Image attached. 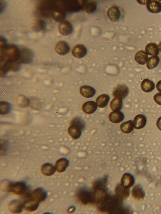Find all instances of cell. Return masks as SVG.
<instances>
[{
    "label": "cell",
    "mask_w": 161,
    "mask_h": 214,
    "mask_svg": "<svg viewBox=\"0 0 161 214\" xmlns=\"http://www.w3.org/2000/svg\"><path fill=\"white\" fill-rule=\"evenodd\" d=\"M122 201L115 196L108 195L97 205L98 209L102 212L108 213H127L130 212L129 210L123 206Z\"/></svg>",
    "instance_id": "6da1fadb"
},
{
    "label": "cell",
    "mask_w": 161,
    "mask_h": 214,
    "mask_svg": "<svg viewBox=\"0 0 161 214\" xmlns=\"http://www.w3.org/2000/svg\"><path fill=\"white\" fill-rule=\"evenodd\" d=\"M1 57L2 56L3 65L14 64L19 61L20 53V50L15 45L5 44L0 45Z\"/></svg>",
    "instance_id": "7a4b0ae2"
},
{
    "label": "cell",
    "mask_w": 161,
    "mask_h": 214,
    "mask_svg": "<svg viewBox=\"0 0 161 214\" xmlns=\"http://www.w3.org/2000/svg\"><path fill=\"white\" fill-rule=\"evenodd\" d=\"M26 184L23 181H18L14 183L11 182L8 192L18 195H25L27 196L30 193Z\"/></svg>",
    "instance_id": "3957f363"
},
{
    "label": "cell",
    "mask_w": 161,
    "mask_h": 214,
    "mask_svg": "<svg viewBox=\"0 0 161 214\" xmlns=\"http://www.w3.org/2000/svg\"><path fill=\"white\" fill-rule=\"evenodd\" d=\"M77 197L80 202L83 205L94 204L92 192L85 190H81L78 192Z\"/></svg>",
    "instance_id": "277c9868"
},
{
    "label": "cell",
    "mask_w": 161,
    "mask_h": 214,
    "mask_svg": "<svg viewBox=\"0 0 161 214\" xmlns=\"http://www.w3.org/2000/svg\"><path fill=\"white\" fill-rule=\"evenodd\" d=\"M47 196V191L43 188L38 187L30 192L27 197L31 198L40 202L44 201Z\"/></svg>",
    "instance_id": "5b68a950"
},
{
    "label": "cell",
    "mask_w": 161,
    "mask_h": 214,
    "mask_svg": "<svg viewBox=\"0 0 161 214\" xmlns=\"http://www.w3.org/2000/svg\"><path fill=\"white\" fill-rule=\"evenodd\" d=\"M129 93V89L126 85L119 84L113 89L112 91L113 96L123 99L126 98Z\"/></svg>",
    "instance_id": "8992f818"
},
{
    "label": "cell",
    "mask_w": 161,
    "mask_h": 214,
    "mask_svg": "<svg viewBox=\"0 0 161 214\" xmlns=\"http://www.w3.org/2000/svg\"><path fill=\"white\" fill-rule=\"evenodd\" d=\"M20 50V57L19 63L29 64L33 60L34 55L32 51L27 48H22Z\"/></svg>",
    "instance_id": "52a82bcc"
},
{
    "label": "cell",
    "mask_w": 161,
    "mask_h": 214,
    "mask_svg": "<svg viewBox=\"0 0 161 214\" xmlns=\"http://www.w3.org/2000/svg\"><path fill=\"white\" fill-rule=\"evenodd\" d=\"M114 192L115 196L121 201L127 198L130 194L129 188L124 187L121 184L116 185Z\"/></svg>",
    "instance_id": "ba28073f"
},
{
    "label": "cell",
    "mask_w": 161,
    "mask_h": 214,
    "mask_svg": "<svg viewBox=\"0 0 161 214\" xmlns=\"http://www.w3.org/2000/svg\"><path fill=\"white\" fill-rule=\"evenodd\" d=\"M58 29L60 34L64 36H67L72 33L73 28L70 22L64 20L60 23L58 26Z\"/></svg>",
    "instance_id": "9c48e42d"
},
{
    "label": "cell",
    "mask_w": 161,
    "mask_h": 214,
    "mask_svg": "<svg viewBox=\"0 0 161 214\" xmlns=\"http://www.w3.org/2000/svg\"><path fill=\"white\" fill-rule=\"evenodd\" d=\"M40 202L30 198H28L23 203V208L26 211L32 212L36 211L39 206Z\"/></svg>",
    "instance_id": "30bf717a"
},
{
    "label": "cell",
    "mask_w": 161,
    "mask_h": 214,
    "mask_svg": "<svg viewBox=\"0 0 161 214\" xmlns=\"http://www.w3.org/2000/svg\"><path fill=\"white\" fill-rule=\"evenodd\" d=\"M70 47L69 44L64 41H60L56 44L55 50L56 52L60 55H64L69 52Z\"/></svg>",
    "instance_id": "8fae6325"
},
{
    "label": "cell",
    "mask_w": 161,
    "mask_h": 214,
    "mask_svg": "<svg viewBox=\"0 0 161 214\" xmlns=\"http://www.w3.org/2000/svg\"><path fill=\"white\" fill-rule=\"evenodd\" d=\"M87 53L86 47L82 44L76 45L72 50L73 56L77 59H81L85 56Z\"/></svg>",
    "instance_id": "7c38bea8"
},
{
    "label": "cell",
    "mask_w": 161,
    "mask_h": 214,
    "mask_svg": "<svg viewBox=\"0 0 161 214\" xmlns=\"http://www.w3.org/2000/svg\"><path fill=\"white\" fill-rule=\"evenodd\" d=\"M23 209V203L18 200L12 201L8 206V210L12 213H19L22 212Z\"/></svg>",
    "instance_id": "4fadbf2b"
},
{
    "label": "cell",
    "mask_w": 161,
    "mask_h": 214,
    "mask_svg": "<svg viewBox=\"0 0 161 214\" xmlns=\"http://www.w3.org/2000/svg\"><path fill=\"white\" fill-rule=\"evenodd\" d=\"M147 8L150 13H157L161 12V2L158 0H148Z\"/></svg>",
    "instance_id": "5bb4252c"
},
{
    "label": "cell",
    "mask_w": 161,
    "mask_h": 214,
    "mask_svg": "<svg viewBox=\"0 0 161 214\" xmlns=\"http://www.w3.org/2000/svg\"><path fill=\"white\" fill-rule=\"evenodd\" d=\"M109 18L113 22L118 21L121 16V13L119 8L116 6H112L109 8L107 12Z\"/></svg>",
    "instance_id": "9a60e30c"
},
{
    "label": "cell",
    "mask_w": 161,
    "mask_h": 214,
    "mask_svg": "<svg viewBox=\"0 0 161 214\" xmlns=\"http://www.w3.org/2000/svg\"><path fill=\"white\" fill-rule=\"evenodd\" d=\"M79 91L82 96L86 98L93 97L96 93V91L94 88L88 85L81 86L80 88Z\"/></svg>",
    "instance_id": "2e32d148"
},
{
    "label": "cell",
    "mask_w": 161,
    "mask_h": 214,
    "mask_svg": "<svg viewBox=\"0 0 161 214\" xmlns=\"http://www.w3.org/2000/svg\"><path fill=\"white\" fill-rule=\"evenodd\" d=\"M147 122V117L145 115L142 114L137 115L133 120L135 128L136 129L142 128L146 126Z\"/></svg>",
    "instance_id": "e0dca14e"
},
{
    "label": "cell",
    "mask_w": 161,
    "mask_h": 214,
    "mask_svg": "<svg viewBox=\"0 0 161 214\" xmlns=\"http://www.w3.org/2000/svg\"><path fill=\"white\" fill-rule=\"evenodd\" d=\"M97 106L96 102L92 101H89L85 102L82 105V109L85 113L91 114L96 111Z\"/></svg>",
    "instance_id": "ac0fdd59"
},
{
    "label": "cell",
    "mask_w": 161,
    "mask_h": 214,
    "mask_svg": "<svg viewBox=\"0 0 161 214\" xmlns=\"http://www.w3.org/2000/svg\"><path fill=\"white\" fill-rule=\"evenodd\" d=\"M69 164V160L65 158H62L56 161L55 167L56 170L58 173L64 172Z\"/></svg>",
    "instance_id": "d6986e66"
},
{
    "label": "cell",
    "mask_w": 161,
    "mask_h": 214,
    "mask_svg": "<svg viewBox=\"0 0 161 214\" xmlns=\"http://www.w3.org/2000/svg\"><path fill=\"white\" fill-rule=\"evenodd\" d=\"M82 131L80 127L74 124H70L68 129V134L74 140H77L80 137Z\"/></svg>",
    "instance_id": "ffe728a7"
},
{
    "label": "cell",
    "mask_w": 161,
    "mask_h": 214,
    "mask_svg": "<svg viewBox=\"0 0 161 214\" xmlns=\"http://www.w3.org/2000/svg\"><path fill=\"white\" fill-rule=\"evenodd\" d=\"M121 184L125 187L130 188L135 183L133 176L129 173H125L122 176L120 181Z\"/></svg>",
    "instance_id": "44dd1931"
},
{
    "label": "cell",
    "mask_w": 161,
    "mask_h": 214,
    "mask_svg": "<svg viewBox=\"0 0 161 214\" xmlns=\"http://www.w3.org/2000/svg\"><path fill=\"white\" fill-rule=\"evenodd\" d=\"M108 117L111 123H118L124 119L125 116L123 113L120 111H114L110 113Z\"/></svg>",
    "instance_id": "7402d4cb"
},
{
    "label": "cell",
    "mask_w": 161,
    "mask_h": 214,
    "mask_svg": "<svg viewBox=\"0 0 161 214\" xmlns=\"http://www.w3.org/2000/svg\"><path fill=\"white\" fill-rule=\"evenodd\" d=\"M55 166L52 164L47 163L43 164L41 168V172L42 174L47 176L53 175L56 171Z\"/></svg>",
    "instance_id": "603a6c76"
},
{
    "label": "cell",
    "mask_w": 161,
    "mask_h": 214,
    "mask_svg": "<svg viewBox=\"0 0 161 214\" xmlns=\"http://www.w3.org/2000/svg\"><path fill=\"white\" fill-rule=\"evenodd\" d=\"M110 99V97L108 95L103 94L97 97L96 102L99 107L103 108L107 106Z\"/></svg>",
    "instance_id": "cb8c5ba5"
},
{
    "label": "cell",
    "mask_w": 161,
    "mask_h": 214,
    "mask_svg": "<svg viewBox=\"0 0 161 214\" xmlns=\"http://www.w3.org/2000/svg\"><path fill=\"white\" fill-rule=\"evenodd\" d=\"M155 85L153 81L149 79H144L141 82V87L144 92L148 93L152 91L155 88Z\"/></svg>",
    "instance_id": "d4e9b609"
},
{
    "label": "cell",
    "mask_w": 161,
    "mask_h": 214,
    "mask_svg": "<svg viewBox=\"0 0 161 214\" xmlns=\"http://www.w3.org/2000/svg\"><path fill=\"white\" fill-rule=\"evenodd\" d=\"M145 52L150 55L157 56L159 54V49L157 45L154 43H149L146 45Z\"/></svg>",
    "instance_id": "484cf974"
},
{
    "label": "cell",
    "mask_w": 161,
    "mask_h": 214,
    "mask_svg": "<svg viewBox=\"0 0 161 214\" xmlns=\"http://www.w3.org/2000/svg\"><path fill=\"white\" fill-rule=\"evenodd\" d=\"M134 59L138 64L144 65L148 60V56L147 54L144 51L140 50L135 54Z\"/></svg>",
    "instance_id": "4316f807"
},
{
    "label": "cell",
    "mask_w": 161,
    "mask_h": 214,
    "mask_svg": "<svg viewBox=\"0 0 161 214\" xmlns=\"http://www.w3.org/2000/svg\"><path fill=\"white\" fill-rule=\"evenodd\" d=\"M134 128L133 121L129 120L123 123L120 126V128L122 132L128 134L131 133Z\"/></svg>",
    "instance_id": "83f0119b"
},
{
    "label": "cell",
    "mask_w": 161,
    "mask_h": 214,
    "mask_svg": "<svg viewBox=\"0 0 161 214\" xmlns=\"http://www.w3.org/2000/svg\"><path fill=\"white\" fill-rule=\"evenodd\" d=\"M132 197L135 199L140 200L145 196V193L142 187L139 185L135 186L131 191Z\"/></svg>",
    "instance_id": "f1b7e54d"
},
{
    "label": "cell",
    "mask_w": 161,
    "mask_h": 214,
    "mask_svg": "<svg viewBox=\"0 0 161 214\" xmlns=\"http://www.w3.org/2000/svg\"><path fill=\"white\" fill-rule=\"evenodd\" d=\"M109 107L111 110L113 111H120L123 107L122 99L114 97L110 102Z\"/></svg>",
    "instance_id": "f546056e"
},
{
    "label": "cell",
    "mask_w": 161,
    "mask_h": 214,
    "mask_svg": "<svg viewBox=\"0 0 161 214\" xmlns=\"http://www.w3.org/2000/svg\"><path fill=\"white\" fill-rule=\"evenodd\" d=\"M160 61V58L157 56H153L149 58L147 62L146 66L149 70L153 69L157 67Z\"/></svg>",
    "instance_id": "4dcf8cb0"
},
{
    "label": "cell",
    "mask_w": 161,
    "mask_h": 214,
    "mask_svg": "<svg viewBox=\"0 0 161 214\" xmlns=\"http://www.w3.org/2000/svg\"><path fill=\"white\" fill-rule=\"evenodd\" d=\"M52 17L55 22L60 23L64 21L65 18V14L62 10H56L53 12Z\"/></svg>",
    "instance_id": "1f68e13d"
},
{
    "label": "cell",
    "mask_w": 161,
    "mask_h": 214,
    "mask_svg": "<svg viewBox=\"0 0 161 214\" xmlns=\"http://www.w3.org/2000/svg\"><path fill=\"white\" fill-rule=\"evenodd\" d=\"M84 11L87 13L94 12L97 8V3L94 1H89L86 2L83 7Z\"/></svg>",
    "instance_id": "d6a6232c"
},
{
    "label": "cell",
    "mask_w": 161,
    "mask_h": 214,
    "mask_svg": "<svg viewBox=\"0 0 161 214\" xmlns=\"http://www.w3.org/2000/svg\"><path fill=\"white\" fill-rule=\"evenodd\" d=\"M46 27L45 22L42 19H37L33 23L32 26L33 30L35 32H40L44 30Z\"/></svg>",
    "instance_id": "836d02e7"
},
{
    "label": "cell",
    "mask_w": 161,
    "mask_h": 214,
    "mask_svg": "<svg viewBox=\"0 0 161 214\" xmlns=\"http://www.w3.org/2000/svg\"><path fill=\"white\" fill-rule=\"evenodd\" d=\"M70 124L75 125L80 127L82 130L84 129L86 126V123L84 120L78 116L75 117L72 119Z\"/></svg>",
    "instance_id": "e575fe53"
},
{
    "label": "cell",
    "mask_w": 161,
    "mask_h": 214,
    "mask_svg": "<svg viewBox=\"0 0 161 214\" xmlns=\"http://www.w3.org/2000/svg\"><path fill=\"white\" fill-rule=\"evenodd\" d=\"M10 104L6 101L0 102V113L1 115H5L9 112L11 109Z\"/></svg>",
    "instance_id": "d590c367"
},
{
    "label": "cell",
    "mask_w": 161,
    "mask_h": 214,
    "mask_svg": "<svg viewBox=\"0 0 161 214\" xmlns=\"http://www.w3.org/2000/svg\"><path fill=\"white\" fill-rule=\"evenodd\" d=\"M19 99V104L22 107L27 106L29 103V100L25 96H20Z\"/></svg>",
    "instance_id": "8d00e7d4"
},
{
    "label": "cell",
    "mask_w": 161,
    "mask_h": 214,
    "mask_svg": "<svg viewBox=\"0 0 161 214\" xmlns=\"http://www.w3.org/2000/svg\"><path fill=\"white\" fill-rule=\"evenodd\" d=\"M153 100L158 104L161 106V93L158 92L153 96Z\"/></svg>",
    "instance_id": "74e56055"
},
{
    "label": "cell",
    "mask_w": 161,
    "mask_h": 214,
    "mask_svg": "<svg viewBox=\"0 0 161 214\" xmlns=\"http://www.w3.org/2000/svg\"><path fill=\"white\" fill-rule=\"evenodd\" d=\"M156 126L161 131V116L158 119L156 122Z\"/></svg>",
    "instance_id": "f35d334b"
},
{
    "label": "cell",
    "mask_w": 161,
    "mask_h": 214,
    "mask_svg": "<svg viewBox=\"0 0 161 214\" xmlns=\"http://www.w3.org/2000/svg\"><path fill=\"white\" fill-rule=\"evenodd\" d=\"M156 88L157 90L161 93V80L159 81L157 83Z\"/></svg>",
    "instance_id": "ab89813d"
},
{
    "label": "cell",
    "mask_w": 161,
    "mask_h": 214,
    "mask_svg": "<svg viewBox=\"0 0 161 214\" xmlns=\"http://www.w3.org/2000/svg\"><path fill=\"white\" fill-rule=\"evenodd\" d=\"M74 208L73 207H71L68 210V212H72L74 210Z\"/></svg>",
    "instance_id": "60d3db41"
},
{
    "label": "cell",
    "mask_w": 161,
    "mask_h": 214,
    "mask_svg": "<svg viewBox=\"0 0 161 214\" xmlns=\"http://www.w3.org/2000/svg\"><path fill=\"white\" fill-rule=\"evenodd\" d=\"M158 47L159 50L161 52V41L158 44Z\"/></svg>",
    "instance_id": "b9f144b4"
}]
</instances>
